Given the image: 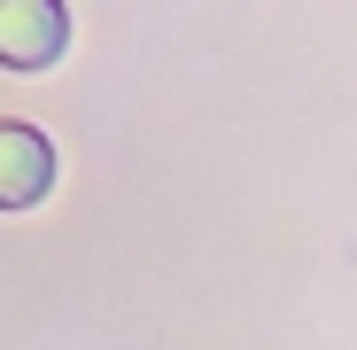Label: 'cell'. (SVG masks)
Listing matches in <instances>:
<instances>
[{"instance_id": "obj_1", "label": "cell", "mask_w": 357, "mask_h": 350, "mask_svg": "<svg viewBox=\"0 0 357 350\" xmlns=\"http://www.w3.org/2000/svg\"><path fill=\"white\" fill-rule=\"evenodd\" d=\"M70 39L63 0H0V63L8 71H47Z\"/></svg>"}, {"instance_id": "obj_2", "label": "cell", "mask_w": 357, "mask_h": 350, "mask_svg": "<svg viewBox=\"0 0 357 350\" xmlns=\"http://www.w3.org/2000/svg\"><path fill=\"white\" fill-rule=\"evenodd\" d=\"M54 187V148L39 125L24 117H0V210H31Z\"/></svg>"}]
</instances>
